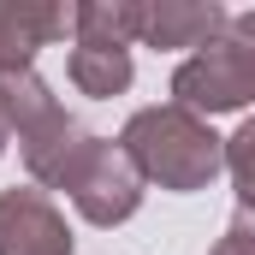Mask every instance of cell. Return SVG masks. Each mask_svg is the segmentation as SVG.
Returning a JSON list of instances; mask_svg holds the SVG:
<instances>
[{"instance_id": "ba28073f", "label": "cell", "mask_w": 255, "mask_h": 255, "mask_svg": "<svg viewBox=\"0 0 255 255\" xmlns=\"http://www.w3.org/2000/svg\"><path fill=\"white\" fill-rule=\"evenodd\" d=\"M142 12H148V0H83V6H71V36H77V48H125L130 42H142Z\"/></svg>"}, {"instance_id": "8fae6325", "label": "cell", "mask_w": 255, "mask_h": 255, "mask_svg": "<svg viewBox=\"0 0 255 255\" xmlns=\"http://www.w3.org/2000/svg\"><path fill=\"white\" fill-rule=\"evenodd\" d=\"M226 172L238 184V208H255V119H244L226 136Z\"/></svg>"}, {"instance_id": "52a82bcc", "label": "cell", "mask_w": 255, "mask_h": 255, "mask_svg": "<svg viewBox=\"0 0 255 255\" xmlns=\"http://www.w3.org/2000/svg\"><path fill=\"white\" fill-rule=\"evenodd\" d=\"M95 136L77 125L71 113H54L48 125H36L30 136H18V154H24V172L36 178V184H48V190H65V178L77 172V160H83V148H89Z\"/></svg>"}, {"instance_id": "277c9868", "label": "cell", "mask_w": 255, "mask_h": 255, "mask_svg": "<svg viewBox=\"0 0 255 255\" xmlns=\"http://www.w3.org/2000/svg\"><path fill=\"white\" fill-rule=\"evenodd\" d=\"M77 238L42 190H0V255H71Z\"/></svg>"}, {"instance_id": "6da1fadb", "label": "cell", "mask_w": 255, "mask_h": 255, "mask_svg": "<svg viewBox=\"0 0 255 255\" xmlns=\"http://www.w3.org/2000/svg\"><path fill=\"white\" fill-rule=\"evenodd\" d=\"M119 148L136 160L142 184H160V190H178V196L208 190L226 172V136H214V125L184 113L178 101L130 113L125 130H119Z\"/></svg>"}, {"instance_id": "7c38bea8", "label": "cell", "mask_w": 255, "mask_h": 255, "mask_svg": "<svg viewBox=\"0 0 255 255\" xmlns=\"http://www.w3.org/2000/svg\"><path fill=\"white\" fill-rule=\"evenodd\" d=\"M208 255H255V244L244 238V232H232V226H226V238H220V244H214Z\"/></svg>"}, {"instance_id": "4fadbf2b", "label": "cell", "mask_w": 255, "mask_h": 255, "mask_svg": "<svg viewBox=\"0 0 255 255\" xmlns=\"http://www.w3.org/2000/svg\"><path fill=\"white\" fill-rule=\"evenodd\" d=\"M232 232H244V238L255 244V208H238V214H232Z\"/></svg>"}, {"instance_id": "5b68a950", "label": "cell", "mask_w": 255, "mask_h": 255, "mask_svg": "<svg viewBox=\"0 0 255 255\" xmlns=\"http://www.w3.org/2000/svg\"><path fill=\"white\" fill-rule=\"evenodd\" d=\"M71 30V6L54 0H0V71H30L36 48Z\"/></svg>"}, {"instance_id": "9c48e42d", "label": "cell", "mask_w": 255, "mask_h": 255, "mask_svg": "<svg viewBox=\"0 0 255 255\" xmlns=\"http://www.w3.org/2000/svg\"><path fill=\"white\" fill-rule=\"evenodd\" d=\"M0 113H6V125L18 130V136H30L36 125H48L65 107L54 101V89H48V83L36 77V65H30V71H0Z\"/></svg>"}, {"instance_id": "5bb4252c", "label": "cell", "mask_w": 255, "mask_h": 255, "mask_svg": "<svg viewBox=\"0 0 255 255\" xmlns=\"http://www.w3.org/2000/svg\"><path fill=\"white\" fill-rule=\"evenodd\" d=\"M6 142H12V125H6V113H0V154H6Z\"/></svg>"}, {"instance_id": "7a4b0ae2", "label": "cell", "mask_w": 255, "mask_h": 255, "mask_svg": "<svg viewBox=\"0 0 255 255\" xmlns=\"http://www.w3.org/2000/svg\"><path fill=\"white\" fill-rule=\"evenodd\" d=\"M172 101L196 119L250 107L255 101V12H232V24L172 71Z\"/></svg>"}, {"instance_id": "30bf717a", "label": "cell", "mask_w": 255, "mask_h": 255, "mask_svg": "<svg viewBox=\"0 0 255 255\" xmlns=\"http://www.w3.org/2000/svg\"><path fill=\"white\" fill-rule=\"evenodd\" d=\"M65 71H71V83H77L83 95H95V101L130 89V54L125 48H71Z\"/></svg>"}, {"instance_id": "3957f363", "label": "cell", "mask_w": 255, "mask_h": 255, "mask_svg": "<svg viewBox=\"0 0 255 255\" xmlns=\"http://www.w3.org/2000/svg\"><path fill=\"white\" fill-rule=\"evenodd\" d=\"M71 208L89 220V226H125L130 214L142 208V172L113 136H95L77 160V172L65 178Z\"/></svg>"}, {"instance_id": "8992f818", "label": "cell", "mask_w": 255, "mask_h": 255, "mask_svg": "<svg viewBox=\"0 0 255 255\" xmlns=\"http://www.w3.org/2000/svg\"><path fill=\"white\" fill-rule=\"evenodd\" d=\"M232 12L220 0H148L142 12V42L148 48H208Z\"/></svg>"}]
</instances>
